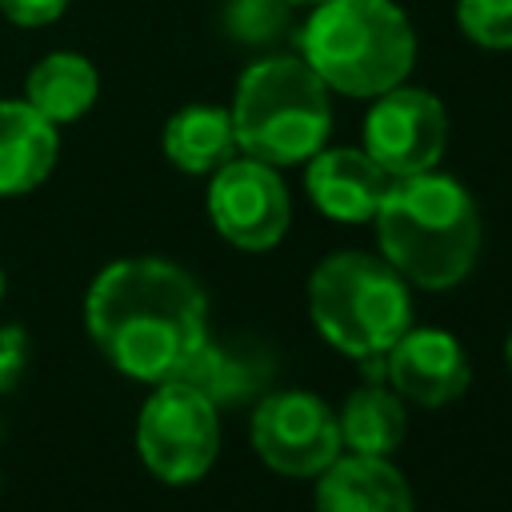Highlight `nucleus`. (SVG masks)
Listing matches in <instances>:
<instances>
[{"label": "nucleus", "instance_id": "obj_1", "mask_svg": "<svg viewBox=\"0 0 512 512\" xmlns=\"http://www.w3.org/2000/svg\"><path fill=\"white\" fill-rule=\"evenodd\" d=\"M84 320L104 360L144 384L176 380L208 340L200 284L160 256L108 264L88 288Z\"/></svg>", "mask_w": 512, "mask_h": 512}, {"label": "nucleus", "instance_id": "obj_2", "mask_svg": "<svg viewBox=\"0 0 512 512\" xmlns=\"http://www.w3.org/2000/svg\"><path fill=\"white\" fill-rule=\"evenodd\" d=\"M372 220L384 260L416 288L444 292L460 284L480 256L476 200L436 168L396 176Z\"/></svg>", "mask_w": 512, "mask_h": 512}, {"label": "nucleus", "instance_id": "obj_3", "mask_svg": "<svg viewBox=\"0 0 512 512\" xmlns=\"http://www.w3.org/2000/svg\"><path fill=\"white\" fill-rule=\"evenodd\" d=\"M300 56L340 96H380L408 80L416 32L392 0H324L300 32Z\"/></svg>", "mask_w": 512, "mask_h": 512}, {"label": "nucleus", "instance_id": "obj_4", "mask_svg": "<svg viewBox=\"0 0 512 512\" xmlns=\"http://www.w3.org/2000/svg\"><path fill=\"white\" fill-rule=\"evenodd\" d=\"M228 112L236 148L272 168L312 160L332 132L328 84L304 56H264L248 64Z\"/></svg>", "mask_w": 512, "mask_h": 512}, {"label": "nucleus", "instance_id": "obj_5", "mask_svg": "<svg viewBox=\"0 0 512 512\" xmlns=\"http://www.w3.org/2000/svg\"><path fill=\"white\" fill-rule=\"evenodd\" d=\"M308 316L336 352L384 356L412 328L408 280L380 256L332 252L308 276Z\"/></svg>", "mask_w": 512, "mask_h": 512}, {"label": "nucleus", "instance_id": "obj_6", "mask_svg": "<svg viewBox=\"0 0 512 512\" xmlns=\"http://www.w3.org/2000/svg\"><path fill=\"white\" fill-rule=\"evenodd\" d=\"M136 452L164 484L200 480L220 452L216 404L184 380L156 384L136 416Z\"/></svg>", "mask_w": 512, "mask_h": 512}, {"label": "nucleus", "instance_id": "obj_7", "mask_svg": "<svg viewBox=\"0 0 512 512\" xmlns=\"http://www.w3.org/2000/svg\"><path fill=\"white\" fill-rule=\"evenodd\" d=\"M252 448L280 476H320L340 456L336 412L300 388L264 392L252 412Z\"/></svg>", "mask_w": 512, "mask_h": 512}, {"label": "nucleus", "instance_id": "obj_8", "mask_svg": "<svg viewBox=\"0 0 512 512\" xmlns=\"http://www.w3.org/2000/svg\"><path fill=\"white\" fill-rule=\"evenodd\" d=\"M208 216L228 244H236L244 252H268L288 232L292 200L272 164L244 156V160H228L212 172Z\"/></svg>", "mask_w": 512, "mask_h": 512}, {"label": "nucleus", "instance_id": "obj_9", "mask_svg": "<svg viewBox=\"0 0 512 512\" xmlns=\"http://www.w3.org/2000/svg\"><path fill=\"white\" fill-rule=\"evenodd\" d=\"M448 144V112L440 96L396 84L376 96L364 116V152L388 176H416L436 168Z\"/></svg>", "mask_w": 512, "mask_h": 512}, {"label": "nucleus", "instance_id": "obj_10", "mask_svg": "<svg viewBox=\"0 0 512 512\" xmlns=\"http://www.w3.org/2000/svg\"><path fill=\"white\" fill-rule=\"evenodd\" d=\"M468 356L452 332L440 328H408L384 352V380L404 400L424 408H440L468 388Z\"/></svg>", "mask_w": 512, "mask_h": 512}, {"label": "nucleus", "instance_id": "obj_11", "mask_svg": "<svg viewBox=\"0 0 512 512\" xmlns=\"http://www.w3.org/2000/svg\"><path fill=\"white\" fill-rule=\"evenodd\" d=\"M392 180L364 148H320L304 172L312 204L340 224L372 220Z\"/></svg>", "mask_w": 512, "mask_h": 512}, {"label": "nucleus", "instance_id": "obj_12", "mask_svg": "<svg viewBox=\"0 0 512 512\" xmlns=\"http://www.w3.org/2000/svg\"><path fill=\"white\" fill-rule=\"evenodd\" d=\"M316 512H416V500L388 456L340 452L316 476Z\"/></svg>", "mask_w": 512, "mask_h": 512}, {"label": "nucleus", "instance_id": "obj_13", "mask_svg": "<svg viewBox=\"0 0 512 512\" xmlns=\"http://www.w3.org/2000/svg\"><path fill=\"white\" fill-rule=\"evenodd\" d=\"M272 376H276V360H272V348H264L260 340H252V336L212 340L208 336L176 380L192 384L220 408V404H240V400L264 396Z\"/></svg>", "mask_w": 512, "mask_h": 512}, {"label": "nucleus", "instance_id": "obj_14", "mask_svg": "<svg viewBox=\"0 0 512 512\" xmlns=\"http://www.w3.org/2000/svg\"><path fill=\"white\" fill-rule=\"evenodd\" d=\"M56 124L28 100H0V196H24L56 168Z\"/></svg>", "mask_w": 512, "mask_h": 512}, {"label": "nucleus", "instance_id": "obj_15", "mask_svg": "<svg viewBox=\"0 0 512 512\" xmlns=\"http://www.w3.org/2000/svg\"><path fill=\"white\" fill-rule=\"evenodd\" d=\"M160 144H164V156L172 168H180L188 176H212L236 152L232 112L216 108V104H188L168 116Z\"/></svg>", "mask_w": 512, "mask_h": 512}, {"label": "nucleus", "instance_id": "obj_16", "mask_svg": "<svg viewBox=\"0 0 512 512\" xmlns=\"http://www.w3.org/2000/svg\"><path fill=\"white\" fill-rule=\"evenodd\" d=\"M336 424H340V444L348 452L392 456L408 428L404 396L396 388H388V380H368L344 400Z\"/></svg>", "mask_w": 512, "mask_h": 512}, {"label": "nucleus", "instance_id": "obj_17", "mask_svg": "<svg viewBox=\"0 0 512 512\" xmlns=\"http://www.w3.org/2000/svg\"><path fill=\"white\" fill-rule=\"evenodd\" d=\"M96 92H100V76L92 60H84L80 52H48L28 72L24 100L52 124H68V120H80L96 104Z\"/></svg>", "mask_w": 512, "mask_h": 512}, {"label": "nucleus", "instance_id": "obj_18", "mask_svg": "<svg viewBox=\"0 0 512 512\" xmlns=\"http://www.w3.org/2000/svg\"><path fill=\"white\" fill-rule=\"evenodd\" d=\"M292 16V0H228L224 32L240 44H272Z\"/></svg>", "mask_w": 512, "mask_h": 512}, {"label": "nucleus", "instance_id": "obj_19", "mask_svg": "<svg viewBox=\"0 0 512 512\" xmlns=\"http://www.w3.org/2000/svg\"><path fill=\"white\" fill-rule=\"evenodd\" d=\"M456 24L476 48H512V0H456Z\"/></svg>", "mask_w": 512, "mask_h": 512}, {"label": "nucleus", "instance_id": "obj_20", "mask_svg": "<svg viewBox=\"0 0 512 512\" xmlns=\"http://www.w3.org/2000/svg\"><path fill=\"white\" fill-rule=\"evenodd\" d=\"M68 8V0H0L4 20L20 24V28H44L52 20H60Z\"/></svg>", "mask_w": 512, "mask_h": 512}, {"label": "nucleus", "instance_id": "obj_21", "mask_svg": "<svg viewBox=\"0 0 512 512\" xmlns=\"http://www.w3.org/2000/svg\"><path fill=\"white\" fill-rule=\"evenodd\" d=\"M28 364V340L20 328H0V392H12Z\"/></svg>", "mask_w": 512, "mask_h": 512}, {"label": "nucleus", "instance_id": "obj_22", "mask_svg": "<svg viewBox=\"0 0 512 512\" xmlns=\"http://www.w3.org/2000/svg\"><path fill=\"white\" fill-rule=\"evenodd\" d=\"M504 360H508V368H512V332H508V340H504Z\"/></svg>", "mask_w": 512, "mask_h": 512}, {"label": "nucleus", "instance_id": "obj_23", "mask_svg": "<svg viewBox=\"0 0 512 512\" xmlns=\"http://www.w3.org/2000/svg\"><path fill=\"white\" fill-rule=\"evenodd\" d=\"M292 4H324V0H292Z\"/></svg>", "mask_w": 512, "mask_h": 512}, {"label": "nucleus", "instance_id": "obj_24", "mask_svg": "<svg viewBox=\"0 0 512 512\" xmlns=\"http://www.w3.org/2000/svg\"><path fill=\"white\" fill-rule=\"evenodd\" d=\"M0 296H4V272H0Z\"/></svg>", "mask_w": 512, "mask_h": 512}]
</instances>
